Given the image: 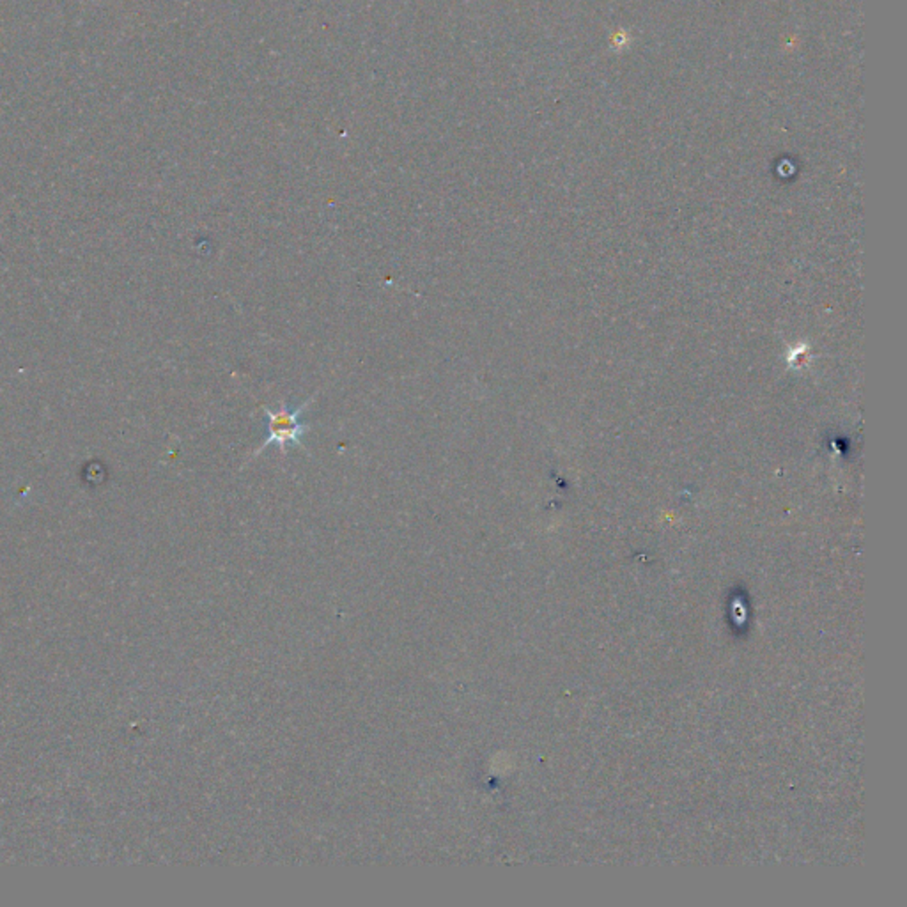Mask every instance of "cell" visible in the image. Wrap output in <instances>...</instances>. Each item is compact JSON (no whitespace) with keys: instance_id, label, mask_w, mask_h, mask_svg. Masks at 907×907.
Returning <instances> with one entry per match:
<instances>
[{"instance_id":"obj_1","label":"cell","mask_w":907,"mask_h":907,"mask_svg":"<svg viewBox=\"0 0 907 907\" xmlns=\"http://www.w3.org/2000/svg\"><path fill=\"white\" fill-rule=\"evenodd\" d=\"M312 401H314V396H312L309 401H305V403H303L300 408H296V410H289L283 403H280V408L277 412H272V410H268V408L265 406L263 410H265L266 417L270 420V436H268V440H266V441H265V443H263V445H261V447H259V449L252 454V458H257L259 454H263V452H265L270 445H274V443H275V445H279L280 452H282V454H285V450H287V443H294V445H298L300 449H303V441H301V438H303V434L310 429V425H309V423H301V422L298 420V417H300V415H301V414H303V412L310 406V403H312Z\"/></svg>"}]
</instances>
